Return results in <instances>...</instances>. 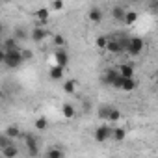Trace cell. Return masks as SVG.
I'll return each mask as SVG.
<instances>
[{
  "mask_svg": "<svg viewBox=\"0 0 158 158\" xmlns=\"http://www.w3.org/2000/svg\"><path fill=\"white\" fill-rule=\"evenodd\" d=\"M110 110H112V106H108V104H104V106H101L99 108V119H108V114H110Z\"/></svg>",
  "mask_w": 158,
  "mask_h": 158,
  "instance_id": "cell-26",
  "label": "cell"
},
{
  "mask_svg": "<svg viewBox=\"0 0 158 158\" xmlns=\"http://www.w3.org/2000/svg\"><path fill=\"white\" fill-rule=\"evenodd\" d=\"M2 30H4V26H2V23H0V34H2Z\"/></svg>",
  "mask_w": 158,
  "mask_h": 158,
  "instance_id": "cell-34",
  "label": "cell"
},
{
  "mask_svg": "<svg viewBox=\"0 0 158 158\" xmlns=\"http://www.w3.org/2000/svg\"><path fill=\"white\" fill-rule=\"evenodd\" d=\"M24 61H23V56H21V50H11V52H6V58H4V65L10 67V69H17L21 67Z\"/></svg>",
  "mask_w": 158,
  "mask_h": 158,
  "instance_id": "cell-4",
  "label": "cell"
},
{
  "mask_svg": "<svg viewBox=\"0 0 158 158\" xmlns=\"http://www.w3.org/2000/svg\"><path fill=\"white\" fill-rule=\"evenodd\" d=\"M54 61H56L54 65L65 69V67L69 65V52H67L65 48H56V50H54Z\"/></svg>",
  "mask_w": 158,
  "mask_h": 158,
  "instance_id": "cell-5",
  "label": "cell"
},
{
  "mask_svg": "<svg viewBox=\"0 0 158 158\" xmlns=\"http://www.w3.org/2000/svg\"><path fill=\"white\" fill-rule=\"evenodd\" d=\"M138 21V11H134V10H127V13H125V19H123V23L125 24H134Z\"/></svg>",
  "mask_w": 158,
  "mask_h": 158,
  "instance_id": "cell-20",
  "label": "cell"
},
{
  "mask_svg": "<svg viewBox=\"0 0 158 158\" xmlns=\"http://www.w3.org/2000/svg\"><path fill=\"white\" fill-rule=\"evenodd\" d=\"M95 45H97V48H101V50H106V45H108V37H106V35H99V37L95 39Z\"/></svg>",
  "mask_w": 158,
  "mask_h": 158,
  "instance_id": "cell-25",
  "label": "cell"
},
{
  "mask_svg": "<svg viewBox=\"0 0 158 158\" xmlns=\"http://www.w3.org/2000/svg\"><path fill=\"white\" fill-rule=\"evenodd\" d=\"M121 119V112L117 110V108H114L112 106V110H110V114H108V119L106 121H110V123H117Z\"/></svg>",
  "mask_w": 158,
  "mask_h": 158,
  "instance_id": "cell-23",
  "label": "cell"
},
{
  "mask_svg": "<svg viewBox=\"0 0 158 158\" xmlns=\"http://www.w3.org/2000/svg\"><path fill=\"white\" fill-rule=\"evenodd\" d=\"M63 8H65V4L61 0H54V2H50V6H48V11H60Z\"/></svg>",
  "mask_w": 158,
  "mask_h": 158,
  "instance_id": "cell-27",
  "label": "cell"
},
{
  "mask_svg": "<svg viewBox=\"0 0 158 158\" xmlns=\"http://www.w3.org/2000/svg\"><path fill=\"white\" fill-rule=\"evenodd\" d=\"M88 19H89L93 24H99V23L102 21V10L97 8V6H93V8L89 10V13H88Z\"/></svg>",
  "mask_w": 158,
  "mask_h": 158,
  "instance_id": "cell-11",
  "label": "cell"
},
{
  "mask_svg": "<svg viewBox=\"0 0 158 158\" xmlns=\"http://www.w3.org/2000/svg\"><path fill=\"white\" fill-rule=\"evenodd\" d=\"M34 17H35L39 23H47L48 17H50V11H48V8H39V10H35Z\"/></svg>",
  "mask_w": 158,
  "mask_h": 158,
  "instance_id": "cell-15",
  "label": "cell"
},
{
  "mask_svg": "<svg viewBox=\"0 0 158 158\" xmlns=\"http://www.w3.org/2000/svg\"><path fill=\"white\" fill-rule=\"evenodd\" d=\"M63 71H65V69H61V67H58V65H52L50 71H48V74H50L52 80H60V78H63Z\"/></svg>",
  "mask_w": 158,
  "mask_h": 158,
  "instance_id": "cell-21",
  "label": "cell"
},
{
  "mask_svg": "<svg viewBox=\"0 0 158 158\" xmlns=\"http://www.w3.org/2000/svg\"><path fill=\"white\" fill-rule=\"evenodd\" d=\"M61 115H63L65 119H74V115H76L74 106H73V104H69V102H65V104L61 106Z\"/></svg>",
  "mask_w": 158,
  "mask_h": 158,
  "instance_id": "cell-13",
  "label": "cell"
},
{
  "mask_svg": "<svg viewBox=\"0 0 158 158\" xmlns=\"http://www.w3.org/2000/svg\"><path fill=\"white\" fill-rule=\"evenodd\" d=\"M65 154H63V151L60 149V147H50V149H47V152H45V158H63Z\"/></svg>",
  "mask_w": 158,
  "mask_h": 158,
  "instance_id": "cell-19",
  "label": "cell"
},
{
  "mask_svg": "<svg viewBox=\"0 0 158 158\" xmlns=\"http://www.w3.org/2000/svg\"><path fill=\"white\" fill-rule=\"evenodd\" d=\"M121 78H134V65L132 63H121L119 69H115Z\"/></svg>",
  "mask_w": 158,
  "mask_h": 158,
  "instance_id": "cell-8",
  "label": "cell"
},
{
  "mask_svg": "<svg viewBox=\"0 0 158 158\" xmlns=\"http://www.w3.org/2000/svg\"><path fill=\"white\" fill-rule=\"evenodd\" d=\"M110 139H114V141H125V139H127V128H123V127H115V128H112Z\"/></svg>",
  "mask_w": 158,
  "mask_h": 158,
  "instance_id": "cell-10",
  "label": "cell"
},
{
  "mask_svg": "<svg viewBox=\"0 0 158 158\" xmlns=\"http://www.w3.org/2000/svg\"><path fill=\"white\" fill-rule=\"evenodd\" d=\"M117 71L115 69H106L104 73H102V82L106 84V86H114V82L117 80Z\"/></svg>",
  "mask_w": 158,
  "mask_h": 158,
  "instance_id": "cell-9",
  "label": "cell"
},
{
  "mask_svg": "<svg viewBox=\"0 0 158 158\" xmlns=\"http://www.w3.org/2000/svg\"><path fill=\"white\" fill-rule=\"evenodd\" d=\"M21 56H23V61H26V60H32V50L30 48H24V50H21Z\"/></svg>",
  "mask_w": 158,
  "mask_h": 158,
  "instance_id": "cell-30",
  "label": "cell"
},
{
  "mask_svg": "<svg viewBox=\"0 0 158 158\" xmlns=\"http://www.w3.org/2000/svg\"><path fill=\"white\" fill-rule=\"evenodd\" d=\"M119 89L121 91H134L136 89V80H134V78H123Z\"/></svg>",
  "mask_w": 158,
  "mask_h": 158,
  "instance_id": "cell-14",
  "label": "cell"
},
{
  "mask_svg": "<svg viewBox=\"0 0 158 158\" xmlns=\"http://www.w3.org/2000/svg\"><path fill=\"white\" fill-rule=\"evenodd\" d=\"M4 134H6L10 139H17V138H21V136H23V132H21V128H19L17 125H10V127H6Z\"/></svg>",
  "mask_w": 158,
  "mask_h": 158,
  "instance_id": "cell-12",
  "label": "cell"
},
{
  "mask_svg": "<svg viewBox=\"0 0 158 158\" xmlns=\"http://www.w3.org/2000/svg\"><path fill=\"white\" fill-rule=\"evenodd\" d=\"M2 99H4V91H2V89H0V101H2Z\"/></svg>",
  "mask_w": 158,
  "mask_h": 158,
  "instance_id": "cell-33",
  "label": "cell"
},
{
  "mask_svg": "<svg viewBox=\"0 0 158 158\" xmlns=\"http://www.w3.org/2000/svg\"><path fill=\"white\" fill-rule=\"evenodd\" d=\"M52 41H54V45H56L58 48H63V45H65V37L60 35V34H56V35L52 37Z\"/></svg>",
  "mask_w": 158,
  "mask_h": 158,
  "instance_id": "cell-29",
  "label": "cell"
},
{
  "mask_svg": "<svg viewBox=\"0 0 158 158\" xmlns=\"http://www.w3.org/2000/svg\"><path fill=\"white\" fill-rule=\"evenodd\" d=\"M0 158H2V156H0Z\"/></svg>",
  "mask_w": 158,
  "mask_h": 158,
  "instance_id": "cell-35",
  "label": "cell"
},
{
  "mask_svg": "<svg viewBox=\"0 0 158 158\" xmlns=\"http://www.w3.org/2000/svg\"><path fill=\"white\" fill-rule=\"evenodd\" d=\"M143 47H145L143 39L138 37V35H134V37H128V43H127V50L125 52L130 54V56H139L143 52Z\"/></svg>",
  "mask_w": 158,
  "mask_h": 158,
  "instance_id": "cell-3",
  "label": "cell"
},
{
  "mask_svg": "<svg viewBox=\"0 0 158 158\" xmlns=\"http://www.w3.org/2000/svg\"><path fill=\"white\" fill-rule=\"evenodd\" d=\"M4 58H6V52H4V48H0V65L4 63Z\"/></svg>",
  "mask_w": 158,
  "mask_h": 158,
  "instance_id": "cell-32",
  "label": "cell"
},
{
  "mask_svg": "<svg viewBox=\"0 0 158 158\" xmlns=\"http://www.w3.org/2000/svg\"><path fill=\"white\" fill-rule=\"evenodd\" d=\"M125 13H127V10H125L123 6H114V8H112V17H114V21H119V23H123V19H125Z\"/></svg>",
  "mask_w": 158,
  "mask_h": 158,
  "instance_id": "cell-16",
  "label": "cell"
},
{
  "mask_svg": "<svg viewBox=\"0 0 158 158\" xmlns=\"http://www.w3.org/2000/svg\"><path fill=\"white\" fill-rule=\"evenodd\" d=\"M17 154H19V149H17V145H8L6 149H2V158H17Z\"/></svg>",
  "mask_w": 158,
  "mask_h": 158,
  "instance_id": "cell-18",
  "label": "cell"
},
{
  "mask_svg": "<svg viewBox=\"0 0 158 158\" xmlns=\"http://www.w3.org/2000/svg\"><path fill=\"white\" fill-rule=\"evenodd\" d=\"M127 43H128V37H114V39H108L106 50H108L110 54L125 52V50H127Z\"/></svg>",
  "mask_w": 158,
  "mask_h": 158,
  "instance_id": "cell-2",
  "label": "cell"
},
{
  "mask_svg": "<svg viewBox=\"0 0 158 158\" xmlns=\"http://www.w3.org/2000/svg\"><path fill=\"white\" fill-rule=\"evenodd\" d=\"M15 39L19 41V39H26V32L23 30V28H17V32H15Z\"/></svg>",
  "mask_w": 158,
  "mask_h": 158,
  "instance_id": "cell-31",
  "label": "cell"
},
{
  "mask_svg": "<svg viewBox=\"0 0 158 158\" xmlns=\"http://www.w3.org/2000/svg\"><path fill=\"white\" fill-rule=\"evenodd\" d=\"M110 134H112V127H108V125H101V127H97L95 128V141H99V143H102V141H106V139H110Z\"/></svg>",
  "mask_w": 158,
  "mask_h": 158,
  "instance_id": "cell-6",
  "label": "cell"
},
{
  "mask_svg": "<svg viewBox=\"0 0 158 158\" xmlns=\"http://www.w3.org/2000/svg\"><path fill=\"white\" fill-rule=\"evenodd\" d=\"M34 125H35V128L41 132V130H47V127H48V121H47V117H37Z\"/></svg>",
  "mask_w": 158,
  "mask_h": 158,
  "instance_id": "cell-24",
  "label": "cell"
},
{
  "mask_svg": "<svg viewBox=\"0 0 158 158\" xmlns=\"http://www.w3.org/2000/svg\"><path fill=\"white\" fill-rule=\"evenodd\" d=\"M76 88H78L76 80H65V84H63V91H65V93H69V95L76 93Z\"/></svg>",
  "mask_w": 158,
  "mask_h": 158,
  "instance_id": "cell-22",
  "label": "cell"
},
{
  "mask_svg": "<svg viewBox=\"0 0 158 158\" xmlns=\"http://www.w3.org/2000/svg\"><path fill=\"white\" fill-rule=\"evenodd\" d=\"M8 145H11V139L4 134V132H0V151H2V149H6Z\"/></svg>",
  "mask_w": 158,
  "mask_h": 158,
  "instance_id": "cell-28",
  "label": "cell"
},
{
  "mask_svg": "<svg viewBox=\"0 0 158 158\" xmlns=\"http://www.w3.org/2000/svg\"><path fill=\"white\" fill-rule=\"evenodd\" d=\"M47 35H48V32H47L43 26H35V28L30 32V37H32L34 43H41V41H45Z\"/></svg>",
  "mask_w": 158,
  "mask_h": 158,
  "instance_id": "cell-7",
  "label": "cell"
},
{
  "mask_svg": "<svg viewBox=\"0 0 158 158\" xmlns=\"http://www.w3.org/2000/svg\"><path fill=\"white\" fill-rule=\"evenodd\" d=\"M11 50H21L19 48V41L15 37H8L4 41V52H11Z\"/></svg>",
  "mask_w": 158,
  "mask_h": 158,
  "instance_id": "cell-17",
  "label": "cell"
},
{
  "mask_svg": "<svg viewBox=\"0 0 158 158\" xmlns=\"http://www.w3.org/2000/svg\"><path fill=\"white\" fill-rule=\"evenodd\" d=\"M23 139H24V149L28 151V154L32 158H35L39 154V139L34 134H30V132H24L23 134Z\"/></svg>",
  "mask_w": 158,
  "mask_h": 158,
  "instance_id": "cell-1",
  "label": "cell"
}]
</instances>
